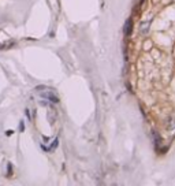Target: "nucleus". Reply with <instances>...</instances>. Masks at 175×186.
<instances>
[{
    "mask_svg": "<svg viewBox=\"0 0 175 186\" xmlns=\"http://www.w3.org/2000/svg\"><path fill=\"white\" fill-rule=\"evenodd\" d=\"M149 31V22H142L141 25V33L142 34H146Z\"/></svg>",
    "mask_w": 175,
    "mask_h": 186,
    "instance_id": "7ed1b4c3",
    "label": "nucleus"
},
{
    "mask_svg": "<svg viewBox=\"0 0 175 186\" xmlns=\"http://www.w3.org/2000/svg\"><path fill=\"white\" fill-rule=\"evenodd\" d=\"M153 136H155V145H156L157 148H159V144H160V138H159V136H157L156 133H153Z\"/></svg>",
    "mask_w": 175,
    "mask_h": 186,
    "instance_id": "20e7f679",
    "label": "nucleus"
},
{
    "mask_svg": "<svg viewBox=\"0 0 175 186\" xmlns=\"http://www.w3.org/2000/svg\"><path fill=\"white\" fill-rule=\"evenodd\" d=\"M26 116H27V118H29V119H30V114H29V110H26Z\"/></svg>",
    "mask_w": 175,
    "mask_h": 186,
    "instance_id": "0eeeda50",
    "label": "nucleus"
},
{
    "mask_svg": "<svg viewBox=\"0 0 175 186\" xmlns=\"http://www.w3.org/2000/svg\"><path fill=\"white\" fill-rule=\"evenodd\" d=\"M19 130H21V132H23V130H25V125H23V122H21V126H19Z\"/></svg>",
    "mask_w": 175,
    "mask_h": 186,
    "instance_id": "423d86ee",
    "label": "nucleus"
},
{
    "mask_svg": "<svg viewBox=\"0 0 175 186\" xmlns=\"http://www.w3.org/2000/svg\"><path fill=\"white\" fill-rule=\"evenodd\" d=\"M125 34L126 36H130L131 34V31H133V21L131 19H127V21L125 22Z\"/></svg>",
    "mask_w": 175,
    "mask_h": 186,
    "instance_id": "f257e3e1",
    "label": "nucleus"
},
{
    "mask_svg": "<svg viewBox=\"0 0 175 186\" xmlns=\"http://www.w3.org/2000/svg\"><path fill=\"white\" fill-rule=\"evenodd\" d=\"M42 97L48 99V100L52 101V103H59V99L56 96H53V94H51V93H42Z\"/></svg>",
    "mask_w": 175,
    "mask_h": 186,
    "instance_id": "f03ea898",
    "label": "nucleus"
},
{
    "mask_svg": "<svg viewBox=\"0 0 175 186\" xmlns=\"http://www.w3.org/2000/svg\"><path fill=\"white\" fill-rule=\"evenodd\" d=\"M51 146H52V149L56 148V146H58V140H55V141L52 142V145H51Z\"/></svg>",
    "mask_w": 175,
    "mask_h": 186,
    "instance_id": "39448f33",
    "label": "nucleus"
}]
</instances>
